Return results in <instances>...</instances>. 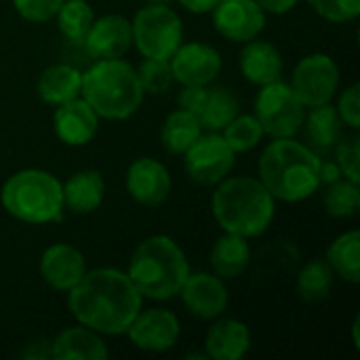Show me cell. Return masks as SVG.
Segmentation results:
<instances>
[{"label": "cell", "mask_w": 360, "mask_h": 360, "mask_svg": "<svg viewBox=\"0 0 360 360\" xmlns=\"http://www.w3.org/2000/svg\"><path fill=\"white\" fill-rule=\"evenodd\" d=\"M141 304V293L118 268L86 270L82 281L68 291L70 314L99 335H124Z\"/></svg>", "instance_id": "6da1fadb"}, {"label": "cell", "mask_w": 360, "mask_h": 360, "mask_svg": "<svg viewBox=\"0 0 360 360\" xmlns=\"http://www.w3.org/2000/svg\"><path fill=\"white\" fill-rule=\"evenodd\" d=\"M257 173L274 200L304 202L321 188V156L293 137L272 139L259 156Z\"/></svg>", "instance_id": "7a4b0ae2"}, {"label": "cell", "mask_w": 360, "mask_h": 360, "mask_svg": "<svg viewBox=\"0 0 360 360\" xmlns=\"http://www.w3.org/2000/svg\"><path fill=\"white\" fill-rule=\"evenodd\" d=\"M211 211L224 232L251 240L272 226L276 200L257 177L236 175L217 184L211 196Z\"/></svg>", "instance_id": "3957f363"}, {"label": "cell", "mask_w": 360, "mask_h": 360, "mask_svg": "<svg viewBox=\"0 0 360 360\" xmlns=\"http://www.w3.org/2000/svg\"><path fill=\"white\" fill-rule=\"evenodd\" d=\"M127 274L143 300L169 302L177 297L190 274V264L177 240L167 234H152L131 253Z\"/></svg>", "instance_id": "277c9868"}, {"label": "cell", "mask_w": 360, "mask_h": 360, "mask_svg": "<svg viewBox=\"0 0 360 360\" xmlns=\"http://www.w3.org/2000/svg\"><path fill=\"white\" fill-rule=\"evenodd\" d=\"M80 97L105 120H127L143 103L137 70L122 59H93L82 72Z\"/></svg>", "instance_id": "5b68a950"}, {"label": "cell", "mask_w": 360, "mask_h": 360, "mask_svg": "<svg viewBox=\"0 0 360 360\" xmlns=\"http://www.w3.org/2000/svg\"><path fill=\"white\" fill-rule=\"evenodd\" d=\"M2 209L17 221L42 226L63 213L61 181L44 169H21L0 188Z\"/></svg>", "instance_id": "8992f818"}, {"label": "cell", "mask_w": 360, "mask_h": 360, "mask_svg": "<svg viewBox=\"0 0 360 360\" xmlns=\"http://www.w3.org/2000/svg\"><path fill=\"white\" fill-rule=\"evenodd\" d=\"M133 46L148 59H171L184 42L181 17L171 4H146L131 19Z\"/></svg>", "instance_id": "52a82bcc"}, {"label": "cell", "mask_w": 360, "mask_h": 360, "mask_svg": "<svg viewBox=\"0 0 360 360\" xmlns=\"http://www.w3.org/2000/svg\"><path fill=\"white\" fill-rule=\"evenodd\" d=\"M253 116L262 124L264 135L272 139L295 137L302 131L306 108L293 93L291 84L278 78L259 86L253 103Z\"/></svg>", "instance_id": "ba28073f"}, {"label": "cell", "mask_w": 360, "mask_h": 360, "mask_svg": "<svg viewBox=\"0 0 360 360\" xmlns=\"http://www.w3.org/2000/svg\"><path fill=\"white\" fill-rule=\"evenodd\" d=\"M181 156L188 177L200 186H217L230 175L236 160V154L221 131H202Z\"/></svg>", "instance_id": "9c48e42d"}, {"label": "cell", "mask_w": 360, "mask_h": 360, "mask_svg": "<svg viewBox=\"0 0 360 360\" xmlns=\"http://www.w3.org/2000/svg\"><path fill=\"white\" fill-rule=\"evenodd\" d=\"M291 89L304 108L329 103L340 89V68L327 53H310L297 61L291 74Z\"/></svg>", "instance_id": "30bf717a"}, {"label": "cell", "mask_w": 360, "mask_h": 360, "mask_svg": "<svg viewBox=\"0 0 360 360\" xmlns=\"http://www.w3.org/2000/svg\"><path fill=\"white\" fill-rule=\"evenodd\" d=\"M179 333L181 327L175 312L169 308H148L137 312L124 335L137 350L162 354L177 344Z\"/></svg>", "instance_id": "8fae6325"}, {"label": "cell", "mask_w": 360, "mask_h": 360, "mask_svg": "<svg viewBox=\"0 0 360 360\" xmlns=\"http://www.w3.org/2000/svg\"><path fill=\"white\" fill-rule=\"evenodd\" d=\"M173 80L181 86H209L221 72V55L207 42H181L169 59Z\"/></svg>", "instance_id": "7c38bea8"}, {"label": "cell", "mask_w": 360, "mask_h": 360, "mask_svg": "<svg viewBox=\"0 0 360 360\" xmlns=\"http://www.w3.org/2000/svg\"><path fill=\"white\" fill-rule=\"evenodd\" d=\"M211 15L217 34L236 44L257 38L264 32L268 17L255 0H219Z\"/></svg>", "instance_id": "4fadbf2b"}, {"label": "cell", "mask_w": 360, "mask_h": 360, "mask_svg": "<svg viewBox=\"0 0 360 360\" xmlns=\"http://www.w3.org/2000/svg\"><path fill=\"white\" fill-rule=\"evenodd\" d=\"M177 295L181 297L184 308L200 321L221 316L230 302L226 281L213 272H190Z\"/></svg>", "instance_id": "5bb4252c"}, {"label": "cell", "mask_w": 360, "mask_h": 360, "mask_svg": "<svg viewBox=\"0 0 360 360\" xmlns=\"http://www.w3.org/2000/svg\"><path fill=\"white\" fill-rule=\"evenodd\" d=\"M124 186L129 196L139 207L152 209V207H160L169 198L173 179L169 169L160 160L152 156H141L129 165Z\"/></svg>", "instance_id": "9a60e30c"}, {"label": "cell", "mask_w": 360, "mask_h": 360, "mask_svg": "<svg viewBox=\"0 0 360 360\" xmlns=\"http://www.w3.org/2000/svg\"><path fill=\"white\" fill-rule=\"evenodd\" d=\"M82 44L93 59H122L133 46L131 19L118 13L95 17Z\"/></svg>", "instance_id": "2e32d148"}, {"label": "cell", "mask_w": 360, "mask_h": 360, "mask_svg": "<svg viewBox=\"0 0 360 360\" xmlns=\"http://www.w3.org/2000/svg\"><path fill=\"white\" fill-rule=\"evenodd\" d=\"M38 268L42 281L61 293H68L72 287H76L89 270L84 255L68 243H55L46 247L40 255Z\"/></svg>", "instance_id": "e0dca14e"}, {"label": "cell", "mask_w": 360, "mask_h": 360, "mask_svg": "<svg viewBox=\"0 0 360 360\" xmlns=\"http://www.w3.org/2000/svg\"><path fill=\"white\" fill-rule=\"evenodd\" d=\"M99 120L101 118L97 116V112L82 97H74L65 103L55 105L53 131L61 143L82 148L97 135Z\"/></svg>", "instance_id": "ac0fdd59"}, {"label": "cell", "mask_w": 360, "mask_h": 360, "mask_svg": "<svg viewBox=\"0 0 360 360\" xmlns=\"http://www.w3.org/2000/svg\"><path fill=\"white\" fill-rule=\"evenodd\" d=\"M251 342V331L243 321L221 314L213 319L205 335V354L213 360H240L249 354Z\"/></svg>", "instance_id": "d6986e66"}, {"label": "cell", "mask_w": 360, "mask_h": 360, "mask_svg": "<svg viewBox=\"0 0 360 360\" xmlns=\"http://www.w3.org/2000/svg\"><path fill=\"white\" fill-rule=\"evenodd\" d=\"M238 65L243 76L251 84L264 86L283 76L285 61L276 44L257 36L243 44V51L238 55Z\"/></svg>", "instance_id": "ffe728a7"}, {"label": "cell", "mask_w": 360, "mask_h": 360, "mask_svg": "<svg viewBox=\"0 0 360 360\" xmlns=\"http://www.w3.org/2000/svg\"><path fill=\"white\" fill-rule=\"evenodd\" d=\"M63 209L76 215L95 213L105 198V181L97 169H82L72 173L61 184Z\"/></svg>", "instance_id": "44dd1931"}, {"label": "cell", "mask_w": 360, "mask_h": 360, "mask_svg": "<svg viewBox=\"0 0 360 360\" xmlns=\"http://www.w3.org/2000/svg\"><path fill=\"white\" fill-rule=\"evenodd\" d=\"M110 350L101 335L84 325L68 327L51 342V359L57 360H105Z\"/></svg>", "instance_id": "7402d4cb"}, {"label": "cell", "mask_w": 360, "mask_h": 360, "mask_svg": "<svg viewBox=\"0 0 360 360\" xmlns=\"http://www.w3.org/2000/svg\"><path fill=\"white\" fill-rule=\"evenodd\" d=\"M209 264L213 274L224 281H234L243 276L251 264V247L249 240L236 234L224 232L211 247Z\"/></svg>", "instance_id": "603a6c76"}, {"label": "cell", "mask_w": 360, "mask_h": 360, "mask_svg": "<svg viewBox=\"0 0 360 360\" xmlns=\"http://www.w3.org/2000/svg\"><path fill=\"white\" fill-rule=\"evenodd\" d=\"M80 84H82L80 70H76L70 63H53L40 74L36 82V91L44 103L59 105L74 97H80Z\"/></svg>", "instance_id": "cb8c5ba5"}, {"label": "cell", "mask_w": 360, "mask_h": 360, "mask_svg": "<svg viewBox=\"0 0 360 360\" xmlns=\"http://www.w3.org/2000/svg\"><path fill=\"white\" fill-rule=\"evenodd\" d=\"M202 124L198 120L196 114L192 112H186L181 108L173 110L165 122H162V129H160V143L162 148L173 154V156H181L202 133Z\"/></svg>", "instance_id": "d4e9b609"}, {"label": "cell", "mask_w": 360, "mask_h": 360, "mask_svg": "<svg viewBox=\"0 0 360 360\" xmlns=\"http://www.w3.org/2000/svg\"><path fill=\"white\" fill-rule=\"evenodd\" d=\"M302 129H306L312 150H331L342 137L344 122L335 105H331L329 101V103L310 108V114H306Z\"/></svg>", "instance_id": "484cf974"}, {"label": "cell", "mask_w": 360, "mask_h": 360, "mask_svg": "<svg viewBox=\"0 0 360 360\" xmlns=\"http://www.w3.org/2000/svg\"><path fill=\"white\" fill-rule=\"evenodd\" d=\"M327 264L333 270V274L350 285L360 283V232L350 230L340 234L329 251H327Z\"/></svg>", "instance_id": "4316f807"}, {"label": "cell", "mask_w": 360, "mask_h": 360, "mask_svg": "<svg viewBox=\"0 0 360 360\" xmlns=\"http://www.w3.org/2000/svg\"><path fill=\"white\" fill-rule=\"evenodd\" d=\"M238 114V99L226 86H207L198 120L205 131H221Z\"/></svg>", "instance_id": "83f0119b"}, {"label": "cell", "mask_w": 360, "mask_h": 360, "mask_svg": "<svg viewBox=\"0 0 360 360\" xmlns=\"http://www.w3.org/2000/svg\"><path fill=\"white\" fill-rule=\"evenodd\" d=\"M335 274L327 259H310L297 274V293L306 304H316L329 297Z\"/></svg>", "instance_id": "f1b7e54d"}, {"label": "cell", "mask_w": 360, "mask_h": 360, "mask_svg": "<svg viewBox=\"0 0 360 360\" xmlns=\"http://www.w3.org/2000/svg\"><path fill=\"white\" fill-rule=\"evenodd\" d=\"M55 19L61 36L72 42H82L95 19V11L86 0H63Z\"/></svg>", "instance_id": "f546056e"}, {"label": "cell", "mask_w": 360, "mask_h": 360, "mask_svg": "<svg viewBox=\"0 0 360 360\" xmlns=\"http://www.w3.org/2000/svg\"><path fill=\"white\" fill-rule=\"evenodd\" d=\"M323 207H325V213L333 219H348L356 215L360 207L359 184L346 177L329 184L323 194Z\"/></svg>", "instance_id": "4dcf8cb0"}, {"label": "cell", "mask_w": 360, "mask_h": 360, "mask_svg": "<svg viewBox=\"0 0 360 360\" xmlns=\"http://www.w3.org/2000/svg\"><path fill=\"white\" fill-rule=\"evenodd\" d=\"M224 139L228 141V146L234 150V154H245L255 150L262 139H264V131L262 124L257 122V118L253 114H236L224 129H221Z\"/></svg>", "instance_id": "1f68e13d"}, {"label": "cell", "mask_w": 360, "mask_h": 360, "mask_svg": "<svg viewBox=\"0 0 360 360\" xmlns=\"http://www.w3.org/2000/svg\"><path fill=\"white\" fill-rule=\"evenodd\" d=\"M137 78L146 95H162L173 86V72L169 65V59H148L137 68Z\"/></svg>", "instance_id": "d6a6232c"}, {"label": "cell", "mask_w": 360, "mask_h": 360, "mask_svg": "<svg viewBox=\"0 0 360 360\" xmlns=\"http://www.w3.org/2000/svg\"><path fill=\"white\" fill-rule=\"evenodd\" d=\"M335 150V162L342 171V175L350 181H360V137L356 131L348 137H340V141L333 146Z\"/></svg>", "instance_id": "836d02e7"}, {"label": "cell", "mask_w": 360, "mask_h": 360, "mask_svg": "<svg viewBox=\"0 0 360 360\" xmlns=\"http://www.w3.org/2000/svg\"><path fill=\"white\" fill-rule=\"evenodd\" d=\"M316 15L331 23H348L360 15V0H306Z\"/></svg>", "instance_id": "e575fe53"}, {"label": "cell", "mask_w": 360, "mask_h": 360, "mask_svg": "<svg viewBox=\"0 0 360 360\" xmlns=\"http://www.w3.org/2000/svg\"><path fill=\"white\" fill-rule=\"evenodd\" d=\"M63 0H13L17 15L30 23H46L55 19Z\"/></svg>", "instance_id": "d590c367"}, {"label": "cell", "mask_w": 360, "mask_h": 360, "mask_svg": "<svg viewBox=\"0 0 360 360\" xmlns=\"http://www.w3.org/2000/svg\"><path fill=\"white\" fill-rule=\"evenodd\" d=\"M342 122L346 127H350L352 131L360 129V84L352 82L350 86L344 89V93L340 95V101L335 105Z\"/></svg>", "instance_id": "8d00e7d4"}, {"label": "cell", "mask_w": 360, "mask_h": 360, "mask_svg": "<svg viewBox=\"0 0 360 360\" xmlns=\"http://www.w3.org/2000/svg\"><path fill=\"white\" fill-rule=\"evenodd\" d=\"M205 93H207V86H181L177 103H179L181 110L192 112V114L198 116V110H200V105L205 101Z\"/></svg>", "instance_id": "74e56055"}, {"label": "cell", "mask_w": 360, "mask_h": 360, "mask_svg": "<svg viewBox=\"0 0 360 360\" xmlns=\"http://www.w3.org/2000/svg\"><path fill=\"white\" fill-rule=\"evenodd\" d=\"M266 13H272V15H285L289 11H293L297 6L300 0H255Z\"/></svg>", "instance_id": "f35d334b"}, {"label": "cell", "mask_w": 360, "mask_h": 360, "mask_svg": "<svg viewBox=\"0 0 360 360\" xmlns=\"http://www.w3.org/2000/svg\"><path fill=\"white\" fill-rule=\"evenodd\" d=\"M342 171L335 160H323L321 158V186H329L338 179H342Z\"/></svg>", "instance_id": "ab89813d"}, {"label": "cell", "mask_w": 360, "mask_h": 360, "mask_svg": "<svg viewBox=\"0 0 360 360\" xmlns=\"http://www.w3.org/2000/svg\"><path fill=\"white\" fill-rule=\"evenodd\" d=\"M179 6H184L186 11L194 13V15H207L215 8V4L219 0H177Z\"/></svg>", "instance_id": "60d3db41"}, {"label": "cell", "mask_w": 360, "mask_h": 360, "mask_svg": "<svg viewBox=\"0 0 360 360\" xmlns=\"http://www.w3.org/2000/svg\"><path fill=\"white\" fill-rule=\"evenodd\" d=\"M360 316H354V323H352V342H354V348L360 350Z\"/></svg>", "instance_id": "b9f144b4"}, {"label": "cell", "mask_w": 360, "mask_h": 360, "mask_svg": "<svg viewBox=\"0 0 360 360\" xmlns=\"http://www.w3.org/2000/svg\"><path fill=\"white\" fill-rule=\"evenodd\" d=\"M146 4H171V0H146Z\"/></svg>", "instance_id": "7bdbcfd3"}]
</instances>
